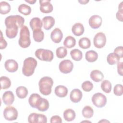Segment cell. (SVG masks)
I'll return each instance as SVG.
<instances>
[{
  "label": "cell",
  "instance_id": "21",
  "mask_svg": "<svg viewBox=\"0 0 123 123\" xmlns=\"http://www.w3.org/2000/svg\"><path fill=\"white\" fill-rule=\"evenodd\" d=\"M29 25L32 30L41 29L42 27V22L38 17H34L30 21Z\"/></svg>",
  "mask_w": 123,
  "mask_h": 123
},
{
  "label": "cell",
  "instance_id": "22",
  "mask_svg": "<svg viewBox=\"0 0 123 123\" xmlns=\"http://www.w3.org/2000/svg\"><path fill=\"white\" fill-rule=\"evenodd\" d=\"M41 97L37 93H33L30 95L28 99V102L30 106L33 108H36L37 104Z\"/></svg>",
  "mask_w": 123,
  "mask_h": 123
},
{
  "label": "cell",
  "instance_id": "35",
  "mask_svg": "<svg viewBox=\"0 0 123 123\" xmlns=\"http://www.w3.org/2000/svg\"><path fill=\"white\" fill-rule=\"evenodd\" d=\"M111 84L108 80H104L101 84V89L106 93H109L111 90Z\"/></svg>",
  "mask_w": 123,
  "mask_h": 123
},
{
  "label": "cell",
  "instance_id": "13",
  "mask_svg": "<svg viewBox=\"0 0 123 123\" xmlns=\"http://www.w3.org/2000/svg\"><path fill=\"white\" fill-rule=\"evenodd\" d=\"M63 37L62 31L59 28H55L50 34V38L53 42L55 43H60Z\"/></svg>",
  "mask_w": 123,
  "mask_h": 123
},
{
  "label": "cell",
  "instance_id": "41",
  "mask_svg": "<svg viewBox=\"0 0 123 123\" xmlns=\"http://www.w3.org/2000/svg\"><path fill=\"white\" fill-rule=\"evenodd\" d=\"M7 46V43L4 38L3 37L2 33L1 31V35H0V49H4L6 48Z\"/></svg>",
  "mask_w": 123,
  "mask_h": 123
},
{
  "label": "cell",
  "instance_id": "2",
  "mask_svg": "<svg viewBox=\"0 0 123 123\" xmlns=\"http://www.w3.org/2000/svg\"><path fill=\"white\" fill-rule=\"evenodd\" d=\"M53 84L52 79L49 76L41 78L38 83L40 92L45 96L49 95L51 92V88Z\"/></svg>",
  "mask_w": 123,
  "mask_h": 123
},
{
  "label": "cell",
  "instance_id": "6",
  "mask_svg": "<svg viewBox=\"0 0 123 123\" xmlns=\"http://www.w3.org/2000/svg\"><path fill=\"white\" fill-rule=\"evenodd\" d=\"M93 104L98 108H102L105 106L107 103L106 96L101 93L94 94L91 98Z\"/></svg>",
  "mask_w": 123,
  "mask_h": 123
},
{
  "label": "cell",
  "instance_id": "44",
  "mask_svg": "<svg viewBox=\"0 0 123 123\" xmlns=\"http://www.w3.org/2000/svg\"><path fill=\"white\" fill-rule=\"evenodd\" d=\"M123 9H119L118 11L117 12L116 14V18L118 19V20L122 22L123 19Z\"/></svg>",
  "mask_w": 123,
  "mask_h": 123
},
{
  "label": "cell",
  "instance_id": "20",
  "mask_svg": "<svg viewBox=\"0 0 123 123\" xmlns=\"http://www.w3.org/2000/svg\"><path fill=\"white\" fill-rule=\"evenodd\" d=\"M72 31L74 35L76 36H80L84 32V27L83 25L80 23H77L73 25L72 28Z\"/></svg>",
  "mask_w": 123,
  "mask_h": 123
},
{
  "label": "cell",
  "instance_id": "25",
  "mask_svg": "<svg viewBox=\"0 0 123 123\" xmlns=\"http://www.w3.org/2000/svg\"><path fill=\"white\" fill-rule=\"evenodd\" d=\"M63 117L64 119L68 122L72 121L75 118V112L73 110L68 109L64 111Z\"/></svg>",
  "mask_w": 123,
  "mask_h": 123
},
{
  "label": "cell",
  "instance_id": "36",
  "mask_svg": "<svg viewBox=\"0 0 123 123\" xmlns=\"http://www.w3.org/2000/svg\"><path fill=\"white\" fill-rule=\"evenodd\" d=\"M56 54L58 58L62 59L67 55V50L64 47H60L56 49Z\"/></svg>",
  "mask_w": 123,
  "mask_h": 123
},
{
  "label": "cell",
  "instance_id": "34",
  "mask_svg": "<svg viewBox=\"0 0 123 123\" xmlns=\"http://www.w3.org/2000/svg\"><path fill=\"white\" fill-rule=\"evenodd\" d=\"M18 11L22 14L25 15H28L30 14L31 12V7L25 4H21L18 7Z\"/></svg>",
  "mask_w": 123,
  "mask_h": 123
},
{
  "label": "cell",
  "instance_id": "19",
  "mask_svg": "<svg viewBox=\"0 0 123 123\" xmlns=\"http://www.w3.org/2000/svg\"><path fill=\"white\" fill-rule=\"evenodd\" d=\"M90 76L91 79L96 82H99L102 81L104 78L103 73L98 70H94L91 71Z\"/></svg>",
  "mask_w": 123,
  "mask_h": 123
},
{
  "label": "cell",
  "instance_id": "11",
  "mask_svg": "<svg viewBox=\"0 0 123 123\" xmlns=\"http://www.w3.org/2000/svg\"><path fill=\"white\" fill-rule=\"evenodd\" d=\"M102 22V18L98 15H94L90 17L89 19V25L93 29H98L101 25Z\"/></svg>",
  "mask_w": 123,
  "mask_h": 123
},
{
  "label": "cell",
  "instance_id": "28",
  "mask_svg": "<svg viewBox=\"0 0 123 123\" xmlns=\"http://www.w3.org/2000/svg\"><path fill=\"white\" fill-rule=\"evenodd\" d=\"M76 44V40L74 37L69 36H67L64 40L63 45L67 48L71 49L75 46Z\"/></svg>",
  "mask_w": 123,
  "mask_h": 123
},
{
  "label": "cell",
  "instance_id": "1",
  "mask_svg": "<svg viewBox=\"0 0 123 123\" xmlns=\"http://www.w3.org/2000/svg\"><path fill=\"white\" fill-rule=\"evenodd\" d=\"M24 23V18L20 15H10L7 17L5 20L7 37L10 39L15 37L18 34V28H22Z\"/></svg>",
  "mask_w": 123,
  "mask_h": 123
},
{
  "label": "cell",
  "instance_id": "17",
  "mask_svg": "<svg viewBox=\"0 0 123 123\" xmlns=\"http://www.w3.org/2000/svg\"><path fill=\"white\" fill-rule=\"evenodd\" d=\"M49 106V102L48 100L41 98L37 104L36 109L40 111H45L48 110Z\"/></svg>",
  "mask_w": 123,
  "mask_h": 123
},
{
  "label": "cell",
  "instance_id": "16",
  "mask_svg": "<svg viewBox=\"0 0 123 123\" xmlns=\"http://www.w3.org/2000/svg\"><path fill=\"white\" fill-rule=\"evenodd\" d=\"M43 27L46 30L50 29L55 24L54 18L50 16H45L43 18Z\"/></svg>",
  "mask_w": 123,
  "mask_h": 123
},
{
  "label": "cell",
  "instance_id": "29",
  "mask_svg": "<svg viewBox=\"0 0 123 123\" xmlns=\"http://www.w3.org/2000/svg\"><path fill=\"white\" fill-rule=\"evenodd\" d=\"M72 58L75 61H80L83 57L82 52L78 49H74L70 51Z\"/></svg>",
  "mask_w": 123,
  "mask_h": 123
},
{
  "label": "cell",
  "instance_id": "42",
  "mask_svg": "<svg viewBox=\"0 0 123 123\" xmlns=\"http://www.w3.org/2000/svg\"><path fill=\"white\" fill-rule=\"evenodd\" d=\"M50 122L51 123H62V118L58 115H55L51 117Z\"/></svg>",
  "mask_w": 123,
  "mask_h": 123
},
{
  "label": "cell",
  "instance_id": "38",
  "mask_svg": "<svg viewBox=\"0 0 123 123\" xmlns=\"http://www.w3.org/2000/svg\"><path fill=\"white\" fill-rule=\"evenodd\" d=\"M113 92L114 95L117 96H122L123 94V86L121 84L116 85L113 89Z\"/></svg>",
  "mask_w": 123,
  "mask_h": 123
},
{
  "label": "cell",
  "instance_id": "46",
  "mask_svg": "<svg viewBox=\"0 0 123 123\" xmlns=\"http://www.w3.org/2000/svg\"><path fill=\"white\" fill-rule=\"evenodd\" d=\"M25 1H26L27 2H28V3H29L31 4H34L37 1V0H25Z\"/></svg>",
  "mask_w": 123,
  "mask_h": 123
},
{
  "label": "cell",
  "instance_id": "23",
  "mask_svg": "<svg viewBox=\"0 0 123 123\" xmlns=\"http://www.w3.org/2000/svg\"><path fill=\"white\" fill-rule=\"evenodd\" d=\"M34 40L37 42H41L44 38V33L41 29H35L33 31Z\"/></svg>",
  "mask_w": 123,
  "mask_h": 123
},
{
  "label": "cell",
  "instance_id": "12",
  "mask_svg": "<svg viewBox=\"0 0 123 123\" xmlns=\"http://www.w3.org/2000/svg\"><path fill=\"white\" fill-rule=\"evenodd\" d=\"M4 67L8 72L14 73L18 70V64L17 62L14 60L9 59L5 62Z\"/></svg>",
  "mask_w": 123,
  "mask_h": 123
},
{
  "label": "cell",
  "instance_id": "15",
  "mask_svg": "<svg viewBox=\"0 0 123 123\" xmlns=\"http://www.w3.org/2000/svg\"><path fill=\"white\" fill-rule=\"evenodd\" d=\"M82 98V93L79 89H74L70 94V98L74 103L79 102Z\"/></svg>",
  "mask_w": 123,
  "mask_h": 123
},
{
  "label": "cell",
  "instance_id": "47",
  "mask_svg": "<svg viewBox=\"0 0 123 123\" xmlns=\"http://www.w3.org/2000/svg\"><path fill=\"white\" fill-rule=\"evenodd\" d=\"M79 2H80L81 4H86L87 2H89V0H79L78 1Z\"/></svg>",
  "mask_w": 123,
  "mask_h": 123
},
{
  "label": "cell",
  "instance_id": "37",
  "mask_svg": "<svg viewBox=\"0 0 123 123\" xmlns=\"http://www.w3.org/2000/svg\"><path fill=\"white\" fill-rule=\"evenodd\" d=\"M81 87L84 91L86 92H89L92 90L93 85L90 81H86L82 84Z\"/></svg>",
  "mask_w": 123,
  "mask_h": 123
},
{
  "label": "cell",
  "instance_id": "14",
  "mask_svg": "<svg viewBox=\"0 0 123 123\" xmlns=\"http://www.w3.org/2000/svg\"><path fill=\"white\" fill-rule=\"evenodd\" d=\"M2 99L5 105H10L14 100V96L11 91H6L3 94Z\"/></svg>",
  "mask_w": 123,
  "mask_h": 123
},
{
  "label": "cell",
  "instance_id": "33",
  "mask_svg": "<svg viewBox=\"0 0 123 123\" xmlns=\"http://www.w3.org/2000/svg\"><path fill=\"white\" fill-rule=\"evenodd\" d=\"M11 6L10 4L6 1L0 2V13L2 14H6L10 12Z\"/></svg>",
  "mask_w": 123,
  "mask_h": 123
},
{
  "label": "cell",
  "instance_id": "3",
  "mask_svg": "<svg viewBox=\"0 0 123 123\" xmlns=\"http://www.w3.org/2000/svg\"><path fill=\"white\" fill-rule=\"evenodd\" d=\"M37 64V60L34 58L28 57L26 58L24 61L22 68V73L24 75L26 76L33 75Z\"/></svg>",
  "mask_w": 123,
  "mask_h": 123
},
{
  "label": "cell",
  "instance_id": "30",
  "mask_svg": "<svg viewBox=\"0 0 123 123\" xmlns=\"http://www.w3.org/2000/svg\"><path fill=\"white\" fill-rule=\"evenodd\" d=\"M79 46L83 49H87L90 48L91 42L90 39L86 37H83L80 38L78 42Z\"/></svg>",
  "mask_w": 123,
  "mask_h": 123
},
{
  "label": "cell",
  "instance_id": "40",
  "mask_svg": "<svg viewBox=\"0 0 123 123\" xmlns=\"http://www.w3.org/2000/svg\"><path fill=\"white\" fill-rule=\"evenodd\" d=\"M114 53L118 55L120 58L123 57V48L122 46H119L116 47L114 50Z\"/></svg>",
  "mask_w": 123,
  "mask_h": 123
},
{
  "label": "cell",
  "instance_id": "27",
  "mask_svg": "<svg viewBox=\"0 0 123 123\" xmlns=\"http://www.w3.org/2000/svg\"><path fill=\"white\" fill-rule=\"evenodd\" d=\"M28 90L24 86H18L16 89L17 96L20 98H25L28 95Z\"/></svg>",
  "mask_w": 123,
  "mask_h": 123
},
{
  "label": "cell",
  "instance_id": "48",
  "mask_svg": "<svg viewBox=\"0 0 123 123\" xmlns=\"http://www.w3.org/2000/svg\"><path fill=\"white\" fill-rule=\"evenodd\" d=\"M102 122H109V123H110L109 121H107V120H101V121H99V123Z\"/></svg>",
  "mask_w": 123,
  "mask_h": 123
},
{
  "label": "cell",
  "instance_id": "7",
  "mask_svg": "<svg viewBox=\"0 0 123 123\" xmlns=\"http://www.w3.org/2000/svg\"><path fill=\"white\" fill-rule=\"evenodd\" d=\"M3 116L8 121L15 120L18 117V111L13 106L7 107L4 110Z\"/></svg>",
  "mask_w": 123,
  "mask_h": 123
},
{
  "label": "cell",
  "instance_id": "43",
  "mask_svg": "<svg viewBox=\"0 0 123 123\" xmlns=\"http://www.w3.org/2000/svg\"><path fill=\"white\" fill-rule=\"evenodd\" d=\"M37 113H32L28 117V122L30 123H36V117Z\"/></svg>",
  "mask_w": 123,
  "mask_h": 123
},
{
  "label": "cell",
  "instance_id": "31",
  "mask_svg": "<svg viewBox=\"0 0 123 123\" xmlns=\"http://www.w3.org/2000/svg\"><path fill=\"white\" fill-rule=\"evenodd\" d=\"M94 114L93 109L90 106H86L82 110V115L86 118H91Z\"/></svg>",
  "mask_w": 123,
  "mask_h": 123
},
{
  "label": "cell",
  "instance_id": "24",
  "mask_svg": "<svg viewBox=\"0 0 123 123\" xmlns=\"http://www.w3.org/2000/svg\"><path fill=\"white\" fill-rule=\"evenodd\" d=\"M98 58V54L95 51L91 50L86 52L85 54V58L87 61L89 62H95Z\"/></svg>",
  "mask_w": 123,
  "mask_h": 123
},
{
  "label": "cell",
  "instance_id": "32",
  "mask_svg": "<svg viewBox=\"0 0 123 123\" xmlns=\"http://www.w3.org/2000/svg\"><path fill=\"white\" fill-rule=\"evenodd\" d=\"M0 85L1 89H6L9 88L11 85L10 79L5 76L0 77Z\"/></svg>",
  "mask_w": 123,
  "mask_h": 123
},
{
  "label": "cell",
  "instance_id": "4",
  "mask_svg": "<svg viewBox=\"0 0 123 123\" xmlns=\"http://www.w3.org/2000/svg\"><path fill=\"white\" fill-rule=\"evenodd\" d=\"M18 43L19 46L23 48H28L31 44L30 32L26 25H23L21 28Z\"/></svg>",
  "mask_w": 123,
  "mask_h": 123
},
{
  "label": "cell",
  "instance_id": "8",
  "mask_svg": "<svg viewBox=\"0 0 123 123\" xmlns=\"http://www.w3.org/2000/svg\"><path fill=\"white\" fill-rule=\"evenodd\" d=\"M94 45L95 47L101 49L103 48L106 43V37L105 35L102 32L97 33L93 39Z\"/></svg>",
  "mask_w": 123,
  "mask_h": 123
},
{
  "label": "cell",
  "instance_id": "26",
  "mask_svg": "<svg viewBox=\"0 0 123 123\" xmlns=\"http://www.w3.org/2000/svg\"><path fill=\"white\" fill-rule=\"evenodd\" d=\"M120 60V57L114 52L109 53L107 57V62L111 65L115 64L116 63H118L119 62Z\"/></svg>",
  "mask_w": 123,
  "mask_h": 123
},
{
  "label": "cell",
  "instance_id": "9",
  "mask_svg": "<svg viewBox=\"0 0 123 123\" xmlns=\"http://www.w3.org/2000/svg\"><path fill=\"white\" fill-rule=\"evenodd\" d=\"M74 68L73 63L69 60H64L60 62L59 68L61 72L63 74H68L71 72Z\"/></svg>",
  "mask_w": 123,
  "mask_h": 123
},
{
  "label": "cell",
  "instance_id": "45",
  "mask_svg": "<svg viewBox=\"0 0 123 123\" xmlns=\"http://www.w3.org/2000/svg\"><path fill=\"white\" fill-rule=\"evenodd\" d=\"M117 71L119 74L122 76L123 75V62H118L117 64Z\"/></svg>",
  "mask_w": 123,
  "mask_h": 123
},
{
  "label": "cell",
  "instance_id": "5",
  "mask_svg": "<svg viewBox=\"0 0 123 123\" xmlns=\"http://www.w3.org/2000/svg\"><path fill=\"white\" fill-rule=\"evenodd\" d=\"M35 54L40 60L46 62H51L54 57L53 53L51 50L43 49H37Z\"/></svg>",
  "mask_w": 123,
  "mask_h": 123
},
{
  "label": "cell",
  "instance_id": "18",
  "mask_svg": "<svg viewBox=\"0 0 123 123\" xmlns=\"http://www.w3.org/2000/svg\"><path fill=\"white\" fill-rule=\"evenodd\" d=\"M56 95L60 98H64L68 94V89L64 86L59 85L57 86L54 90Z\"/></svg>",
  "mask_w": 123,
  "mask_h": 123
},
{
  "label": "cell",
  "instance_id": "39",
  "mask_svg": "<svg viewBox=\"0 0 123 123\" xmlns=\"http://www.w3.org/2000/svg\"><path fill=\"white\" fill-rule=\"evenodd\" d=\"M47 122V117L42 114H37L36 117V123H46Z\"/></svg>",
  "mask_w": 123,
  "mask_h": 123
},
{
  "label": "cell",
  "instance_id": "10",
  "mask_svg": "<svg viewBox=\"0 0 123 123\" xmlns=\"http://www.w3.org/2000/svg\"><path fill=\"white\" fill-rule=\"evenodd\" d=\"M40 10L45 13H48L51 12L53 9L52 5L50 3V0H40Z\"/></svg>",
  "mask_w": 123,
  "mask_h": 123
}]
</instances>
